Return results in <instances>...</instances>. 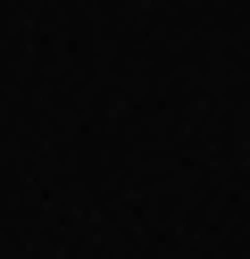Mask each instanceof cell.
Masks as SVG:
<instances>
[]
</instances>
